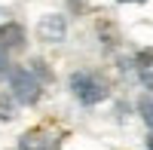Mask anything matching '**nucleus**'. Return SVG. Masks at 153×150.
Here are the masks:
<instances>
[{
  "mask_svg": "<svg viewBox=\"0 0 153 150\" xmlns=\"http://www.w3.org/2000/svg\"><path fill=\"white\" fill-rule=\"evenodd\" d=\"M123 3H126V0H123Z\"/></svg>",
  "mask_w": 153,
  "mask_h": 150,
  "instance_id": "9b49d317",
  "label": "nucleus"
},
{
  "mask_svg": "<svg viewBox=\"0 0 153 150\" xmlns=\"http://www.w3.org/2000/svg\"><path fill=\"white\" fill-rule=\"evenodd\" d=\"M138 114H141V120L150 126V132H153V98L150 95H144L141 101H138Z\"/></svg>",
  "mask_w": 153,
  "mask_h": 150,
  "instance_id": "0eeeda50",
  "label": "nucleus"
},
{
  "mask_svg": "<svg viewBox=\"0 0 153 150\" xmlns=\"http://www.w3.org/2000/svg\"><path fill=\"white\" fill-rule=\"evenodd\" d=\"M37 34H40V40H46V43H61V40H65V34H68L65 16H55V12L43 16L40 25H37Z\"/></svg>",
  "mask_w": 153,
  "mask_h": 150,
  "instance_id": "7ed1b4c3",
  "label": "nucleus"
},
{
  "mask_svg": "<svg viewBox=\"0 0 153 150\" xmlns=\"http://www.w3.org/2000/svg\"><path fill=\"white\" fill-rule=\"evenodd\" d=\"M135 71H138V80H141L147 89H153V52H138Z\"/></svg>",
  "mask_w": 153,
  "mask_h": 150,
  "instance_id": "39448f33",
  "label": "nucleus"
},
{
  "mask_svg": "<svg viewBox=\"0 0 153 150\" xmlns=\"http://www.w3.org/2000/svg\"><path fill=\"white\" fill-rule=\"evenodd\" d=\"M9 86H12V95H16V101L22 104H37V98H40V80L34 77V71H25V68H16L9 71Z\"/></svg>",
  "mask_w": 153,
  "mask_h": 150,
  "instance_id": "f03ea898",
  "label": "nucleus"
},
{
  "mask_svg": "<svg viewBox=\"0 0 153 150\" xmlns=\"http://www.w3.org/2000/svg\"><path fill=\"white\" fill-rule=\"evenodd\" d=\"M9 74V61H6V52H0V77Z\"/></svg>",
  "mask_w": 153,
  "mask_h": 150,
  "instance_id": "1a4fd4ad",
  "label": "nucleus"
},
{
  "mask_svg": "<svg viewBox=\"0 0 153 150\" xmlns=\"http://www.w3.org/2000/svg\"><path fill=\"white\" fill-rule=\"evenodd\" d=\"M25 46V28L16 22L0 25V52H9V49H22Z\"/></svg>",
  "mask_w": 153,
  "mask_h": 150,
  "instance_id": "20e7f679",
  "label": "nucleus"
},
{
  "mask_svg": "<svg viewBox=\"0 0 153 150\" xmlns=\"http://www.w3.org/2000/svg\"><path fill=\"white\" fill-rule=\"evenodd\" d=\"M71 92L83 104H98V101L107 98V83L101 77H95V74H89V71H76L71 77Z\"/></svg>",
  "mask_w": 153,
  "mask_h": 150,
  "instance_id": "f257e3e1",
  "label": "nucleus"
},
{
  "mask_svg": "<svg viewBox=\"0 0 153 150\" xmlns=\"http://www.w3.org/2000/svg\"><path fill=\"white\" fill-rule=\"evenodd\" d=\"M0 120H12V104L6 98H0Z\"/></svg>",
  "mask_w": 153,
  "mask_h": 150,
  "instance_id": "6e6552de",
  "label": "nucleus"
},
{
  "mask_svg": "<svg viewBox=\"0 0 153 150\" xmlns=\"http://www.w3.org/2000/svg\"><path fill=\"white\" fill-rule=\"evenodd\" d=\"M147 147H150V150H153V132H150V138H147Z\"/></svg>",
  "mask_w": 153,
  "mask_h": 150,
  "instance_id": "9d476101",
  "label": "nucleus"
},
{
  "mask_svg": "<svg viewBox=\"0 0 153 150\" xmlns=\"http://www.w3.org/2000/svg\"><path fill=\"white\" fill-rule=\"evenodd\" d=\"M19 150H49V138H46V132H40V129L28 132V135L19 141Z\"/></svg>",
  "mask_w": 153,
  "mask_h": 150,
  "instance_id": "423d86ee",
  "label": "nucleus"
}]
</instances>
